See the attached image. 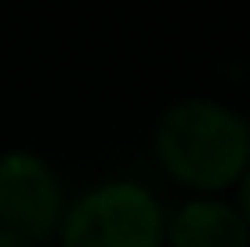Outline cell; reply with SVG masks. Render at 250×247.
I'll list each match as a JSON object with an SVG mask.
<instances>
[{
	"mask_svg": "<svg viewBox=\"0 0 250 247\" xmlns=\"http://www.w3.org/2000/svg\"><path fill=\"white\" fill-rule=\"evenodd\" d=\"M62 247H160L167 218L160 200L138 182H102L65 203Z\"/></svg>",
	"mask_w": 250,
	"mask_h": 247,
	"instance_id": "2",
	"label": "cell"
},
{
	"mask_svg": "<svg viewBox=\"0 0 250 247\" xmlns=\"http://www.w3.org/2000/svg\"><path fill=\"white\" fill-rule=\"evenodd\" d=\"M65 215V189L47 160L33 153H4L0 157V229L29 244L58 233Z\"/></svg>",
	"mask_w": 250,
	"mask_h": 247,
	"instance_id": "3",
	"label": "cell"
},
{
	"mask_svg": "<svg viewBox=\"0 0 250 247\" xmlns=\"http://www.w3.org/2000/svg\"><path fill=\"white\" fill-rule=\"evenodd\" d=\"M156 160L170 178L192 189H225L250 164V127L221 102L185 98L160 116Z\"/></svg>",
	"mask_w": 250,
	"mask_h": 247,
	"instance_id": "1",
	"label": "cell"
},
{
	"mask_svg": "<svg viewBox=\"0 0 250 247\" xmlns=\"http://www.w3.org/2000/svg\"><path fill=\"white\" fill-rule=\"evenodd\" d=\"M167 240L174 247H250V229L225 200H188L170 215Z\"/></svg>",
	"mask_w": 250,
	"mask_h": 247,
	"instance_id": "4",
	"label": "cell"
},
{
	"mask_svg": "<svg viewBox=\"0 0 250 247\" xmlns=\"http://www.w3.org/2000/svg\"><path fill=\"white\" fill-rule=\"evenodd\" d=\"M236 211H239V218L247 222L250 229V164H247V171L239 175V197H236Z\"/></svg>",
	"mask_w": 250,
	"mask_h": 247,
	"instance_id": "5",
	"label": "cell"
},
{
	"mask_svg": "<svg viewBox=\"0 0 250 247\" xmlns=\"http://www.w3.org/2000/svg\"><path fill=\"white\" fill-rule=\"evenodd\" d=\"M0 247H40V244H29V240H22V236L4 233V229H0Z\"/></svg>",
	"mask_w": 250,
	"mask_h": 247,
	"instance_id": "6",
	"label": "cell"
},
{
	"mask_svg": "<svg viewBox=\"0 0 250 247\" xmlns=\"http://www.w3.org/2000/svg\"><path fill=\"white\" fill-rule=\"evenodd\" d=\"M247 127H250V124H247Z\"/></svg>",
	"mask_w": 250,
	"mask_h": 247,
	"instance_id": "7",
	"label": "cell"
}]
</instances>
